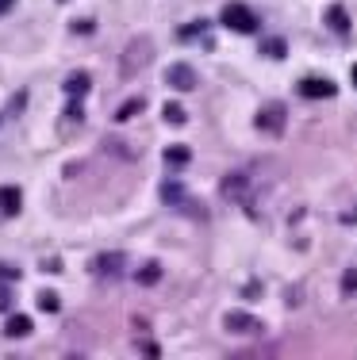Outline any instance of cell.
<instances>
[{
    "instance_id": "9a60e30c",
    "label": "cell",
    "mask_w": 357,
    "mask_h": 360,
    "mask_svg": "<svg viewBox=\"0 0 357 360\" xmlns=\"http://www.w3.org/2000/svg\"><path fill=\"white\" fill-rule=\"evenodd\" d=\"M142 108H146V104H142L139 96H134V100H127V104H119V108H115V123H127V119H134Z\"/></svg>"
},
{
    "instance_id": "52a82bcc",
    "label": "cell",
    "mask_w": 357,
    "mask_h": 360,
    "mask_svg": "<svg viewBox=\"0 0 357 360\" xmlns=\"http://www.w3.org/2000/svg\"><path fill=\"white\" fill-rule=\"evenodd\" d=\"M258 131H269V134L284 131V104H269L265 111H261V115H258Z\"/></svg>"
},
{
    "instance_id": "d4e9b609",
    "label": "cell",
    "mask_w": 357,
    "mask_h": 360,
    "mask_svg": "<svg viewBox=\"0 0 357 360\" xmlns=\"http://www.w3.org/2000/svg\"><path fill=\"white\" fill-rule=\"evenodd\" d=\"M350 81H353V89H357V62L350 65Z\"/></svg>"
},
{
    "instance_id": "5b68a950",
    "label": "cell",
    "mask_w": 357,
    "mask_h": 360,
    "mask_svg": "<svg viewBox=\"0 0 357 360\" xmlns=\"http://www.w3.org/2000/svg\"><path fill=\"white\" fill-rule=\"evenodd\" d=\"M123 269H127V257L123 253H100L96 261H92V272H96V276H104V280L123 276Z\"/></svg>"
},
{
    "instance_id": "7a4b0ae2",
    "label": "cell",
    "mask_w": 357,
    "mask_h": 360,
    "mask_svg": "<svg viewBox=\"0 0 357 360\" xmlns=\"http://www.w3.org/2000/svg\"><path fill=\"white\" fill-rule=\"evenodd\" d=\"M219 20H223V27L238 31V35H253V31H258V15H253L246 4H238V0H231V4L223 8Z\"/></svg>"
},
{
    "instance_id": "8992f818",
    "label": "cell",
    "mask_w": 357,
    "mask_h": 360,
    "mask_svg": "<svg viewBox=\"0 0 357 360\" xmlns=\"http://www.w3.org/2000/svg\"><path fill=\"white\" fill-rule=\"evenodd\" d=\"M223 326H227V333H261L265 330V326L253 319V314H246V311H227Z\"/></svg>"
},
{
    "instance_id": "ffe728a7",
    "label": "cell",
    "mask_w": 357,
    "mask_h": 360,
    "mask_svg": "<svg viewBox=\"0 0 357 360\" xmlns=\"http://www.w3.org/2000/svg\"><path fill=\"white\" fill-rule=\"evenodd\" d=\"M261 50H265L269 58H284V39H269V42H265V46H261Z\"/></svg>"
},
{
    "instance_id": "cb8c5ba5",
    "label": "cell",
    "mask_w": 357,
    "mask_h": 360,
    "mask_svg": "<svg viewBox=\"0 0 357 360\" xmlns=\"http://www.w3.org/2000/svg\"><path fill=\"white\" fill-rule=\"evenodd\" d=\"M15 8V0H0V12H12Z\"/></svg>"
},
{
    "instance_id": "2e32d148",
    "label": "cell",
    "mask_w": 357,
    "mask_h": 360,
    "mask_svg": "<svg viewBox=\"0 0 357 360\" xmlns=\"http://www.w3.org/2000/svg\"><path fill=\"white\" fill-rule=\"evenodd\" d=\"M161 195H165L169 203H181V207L189 203V200H184V188L177 184V180H165V184H161Z\"/></svg>"
},
{
    "instance_id": "603a6c76",
    "label": "cell",
    "mask_w": 357,
    "mask_h": 360,
    "mask_svg": "<svg viewBox=\"0 0 357 360\" xmlns=\"http://www.w3.org/2000/svg\"><path fill=\"white\" fill-rule=\"evenodd\" d=\"M92 27H96V23H92V20H73V31H77V35H89Z\"/></svg>"
},
{
    "instance_id": "8fae6325",
    "label": "cell",
    "mask_w": 357,
    "mask_h": 360,
    "mask_svg": "<svg viewBox=\"0 0 357 360\" xmlns=\"http://www.w3.org/2000/svg\"><path fill=\"white\" fill-rule=\"evenodd\" d=\"M31 330H35V326H31L27 314H8V322H4V333H8V338L20 341V338H27Z\"/></svg>"
},
{
    "instance_id": "ba28073f",
    "label": "cell",
    "mask_w": 357,
    "mask_h": 360,
    "mask_svg": "<svg viewBox=\"0 0 357 360\" xmlns=\"http://www.w3.org/2000/svg\"><path fill=\"white\" fill-rule=\"evenodd\" d=\"M20 207H23V192L15 184H4L0 188V211L4 215H20Z\"/></svg>"
},
{
    "instance_id": "30bf717a",
    "label": "cell",
    "mask_w": 357,
    "mask_h": 360,
    "mask_svg": "<svg viewBox=\"0 0 357 360\" xmlns=\"http://www.w3.org/2000/svg\"><path fill=\"white\" fill-rule=\"evenodd\" d=\"M89 84H92V77H89V73H70L62 89H65V96H70V100H81L84 92H89Z\"/></svg>"
},
{
    "instance_id": "7c38bea8",
    "label": "cell",
    "mask_w": 357,
    "mask_h": 360,
    "mask_svg": "<svg viewBox=\"0 0 357 360\" xmlns=\"http://www.w3.org/2000/svg\"><path fill=\"white\" fill-rule=\"evenodd\" d=\"M327 23H330V31L346 35V31H350V15H346V8H342V4H334V8L327 12Z\"/></svg>"
},
{
    "instance_id": "ac0fdd59",
    "label": "cell",
    "mask_w": 357,
    "mask_h": 360,
    "mask_svg": "<svg viewBox=\"0 0 357 360\" xmlns=\"http://www.w3.org/2000/svg\"><path fill=\"white\" fill-rule=\"evenodd\" d=\"M39 307H42V311H46V314H54L58 307H62V299H58L54 291H42V295H39Z\"/></svg>"
},
{
    "instance_id": "3957f363",
    "label": "cell",
    "mask_w": 357,
    "mask_h": 360,
    "mask_svg": "<svg viewBox=\"0 0 357 360\" xmlns=\"http://www.w3.org/2000/svg\"><path fill=\"white\" fill-rule=\"evenodd\" d=\"M165 84H169V89H177V92H192L200 84V77H196L192 65L177 62V65H169V70H165Z\"/></svg>"
},
{
    "instance_id": "277c9868",
    "label": "cell",
    "mask_w": 357,
    "mask_h": 360,
    "mask_svg": "<svg viewBox=\"0 0 357 360\" xmlns=\"http://www.w3.org/2000/svg\"><path fill=\"white\" fill-rule=\"evenodd\" d=\"M334 92H338V84L327 81V77H303L300 81V96H308V100H330Z\"/></svg>"
},
{
    "instance_id": "5bb4252c",
    "label": "cell",
    "mask_w": 357,
    "mask_h": 360,
    "mask_svg": "<svg viewBox=\"0 0 357 360\" xmlns=\"http://www.w3.org/2000/svg\"><path fill=\"white\" fill-rule=\"evenodd\" d=\"M134 280H139V284H142V288H150V284H158V280H161V264H158V261H146V264H142V269H139V272H134Z\"/></svg>"
},
{
    "instance_id": "7402d4cb",
    "label": "cell",
    "mask_w": 357,
    "mask_h": 360,
    "mask_svg": "<svg viewBox=\"0 0 357 360\" xmlns=\"http://www.w3.org/2000/svg\"><path fill=\"white\" fill-rule=\"evenodd\" d=\"M15 276H20V269H15V264H0V280H8V284H12Z\"/></svg>"
},
{
    "instance_id": "d6986e66",
    "label": "cell",
    "mask_w": 357,
    "mask_h": 360,
    "mask_svg": "<svg viewBox=\"0 0 357 360\" xmlns=\"http://www.w3.org/2000/svg\"><path fill=\"white\" fill-rule=\"evenodd\" d=\"M342 295H357V269L342 272Z\"/></svg>"
},
{
    "instance_id": "6da1fadb",
    "label": "cell",
    "mask_w": 357,
    "mask_h": 360,
    "mask_svg": "<svg viewBox=\"0 0 357 360\" xmlns=\"http://www.w3.org/2000/svg\"><path fill=\"white\" fill-rule=\"evenodd\" d=\"M150 58H154V42H150L146 35H139V39H131L123 46V58H119V77H139L142 70L150 65Z\"/></svg>"
},
{
    "instance_id": "4fadbf2b",
    "label": "cell",
    "mask_w": 357,
    "mask_h": 360,
    "mask_svg": "<svg viewBox=\"0 0 357 360\" xmlns=\"http://www.w3.org/2000/svg\"><path fill=\"white\" fill-rule=\"evenodd\" d=\"M189 161H192L189 146H169V150H165V165L169 169H181V165H189Z\"/></svg>"
},
{
    "instance_id": "44dd1931",
    "label": "cell",
    "mask_w": 357,
    "mask_h": 360,
    "mask_svg": "<svg viewBox=\"0 0 357 360\" xmlns=\"http://www.w3.org/2000/svg\"><path fill=\"white\" fill-rule=\"evenodd\" d=\"M12 307H15L12 291H8V288H0V311H4V314H12Z\"/></svg>"
},
{
    "instance_id": "9c48e42d",
    "label": "cell",
    "mask_w": 357,
    "mask_h": 360,
    "mask_svg": "<svg viewBox=\"0 0 357 360\" xmlns=\"http://www.w3.org/2000/svg\"><path fill=\"white\" fill-rule=\"evenodd\" d=\"M246 188H250V176H246V173H231L223 180V195H227V200H246Z\"/></svg>"
},
{
    "instance_id": "e0dca14e",
    "label": "cell",
    "mask_w": 357,
    "mask_h": 360,
    "mask_svg": "<svg viewBox=\"0 0 357 360\" xmlns=\"http://www.w3.org/2000/svg\"><path fill=\"white\" fill-rule=\"evenodd\" d=\"M161 115H165V123H173V127H181L184 119H189V111H184L181 104H165V111H161Z\"/></svg>"
}]
</instances>
